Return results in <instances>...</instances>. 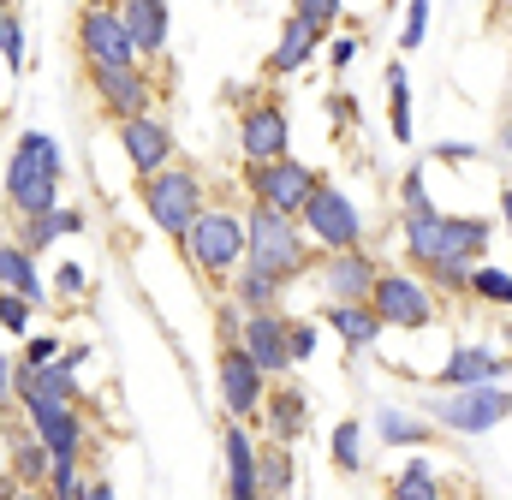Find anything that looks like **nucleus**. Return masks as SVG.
I'll return each instance as SVG.
<instances>
[{"label": "nucleus", "instance_id": "nucleus-1", "mask_svg": "<svg viewBox=\"0 0 512 500\" xmlns=\"http://www.w3.org/2000/svg\"><path fill=\"white\" fill-rule=\"evenodd\" d=\"M60 179H66V149L54 131L24 125L0 161V191L12 215H54L60 209Z\"/></svg>", "mask_w": 512, "mask_h": 500}, {"label": "nucleus", "instance_id": "nucleus-2", "mask_svg": "<svg viewBox=\"0 0 512 500\" xmlns=\"http://www.w3.org/2000/svg\"><path fill=\"white\" fill-rule=\"evenodd\" d=\"M399 239L411 268H429V262H489V239L495 227L483 215H447V209H417V215H399Z\"/></svg>", "mask_w": 512, "mask_h": 500}, {"label": "nucleus", "instance_id": "nucleus-3", "mask_svg": "<svg viewBox=\"0 0 512 500\" xmlns=\"http://www.w3.org/2000/svg\"><path fill=\"white\" fill-rule=\"evenodd\" d=\"M245 262L274 274L280 286L304 280L316 268V245L304 239L298 215H280V209H262V203H245Z\"/></svg>", "mask_w": 512, "mask_h": 500}, {"label": "nucleus", "instance_id": "nucleus-4", "mask_svg": "<svg viewBox=\"0 0 512 500\" xmlns=\"http://www.w3.org/2000/svg\"><path fill=\"white\" fill-rule=\"evenodd\" d=\"M137 197H143V215H149V227H161L167 239H185V233H191V221L209 209L203 173H191V167H179V161H167L161 173H149Z\"/></svg>", "mask_w": 512, "mask_h": 500}, {"label": "nucleus", "instance_id": "nucleus-5", "mask_svg": "<svg viewBox=\"0 0 512 500\" xmlns=\"http://www.w3.org/2000/svg\"><path fill=\"white\" fill-rule=\"evenodd\" d=\"M179 245H185V262H191L197 274L233 280V274L245 268V215H239V209H203Z\"/></svg>", "mask_w": 512, "mask_h": 500}, {"label": "nucleus", "instance_id": "nucleus-6", "mask_svg": "<svg viewBox=\"0 0 512 500\" xmlns=\"http://www.w3.org/2000/svg\"><path fill=\"white\" fill-rule=\"evenodd\" d=\"M423 417L441 423V429H453V435H489V429H501L512 417V387H501V381L447 387V393H435L423 405Z\"/></svg>", "mask_w": 512, "mask_h": 500}, {"label": "nucleus", "instance_id": "nucleus-7", "mask_svg": "<svg viewBox=\"0 0 512 500\" xmlns=\"http://www.w3.org/2000/svg\"><path fill=\"white\" fill-rule=\"evenodd\" d=\"M370 304H376V316H382L387 328H399V334H423V328L441 322V292L417 268H382Z\"/></svg>", "mask_w": 512, "mask_h": 500}, {"label": "nucleus", "instance_id": "nucleus-8", "mask_svg": "<svg viewBox=\"0 0 512 500\" xmlns=\"http://www.w3.org/2000/svg\"><path fill=\"white\" fill-rule=\"evenodd\" d=\"M239 185H245V197H251V203H262V209L304 215V203L316 197L322 173H316L310 161H298V155H280V161H245Z\"/></svg>", "mask_w": 512, "mask_h": 500}, {"label": "nucleus", "instance_id": "nucleus-9", "mask_svg": "<svg viewBox=\"0 0 512 500\" xmlns=\"http://www.w3.org/2000/svg\"><path fill=\"white\" fill-rule=\"evenodd\" d=\"M298 227H304V239L316 250H352L364 245V209L334 185V179H322L316 185V197L304 203V215H298Z\"/></svg>", "mask_w": 512, "mask_h": 500}, {"label": "nucleus", "instance_id": "nucleus-10", "mask_svg": "<svg viewBox=\"0 0 512 500\" xmlns=\"http://www.w3.org/2000/svg\"><path fill=\"white\" fill-rule=\"evenodd\" d=\"M268 375L256 370V358L233 340V346H221V358H215V393H221V411L227 417H239V423H256L262 417V399H268Z\"/></svg>", "mask_w": 512, "mask_h": 500}, {"label": "nucleus", "instance_id": "nucleus-11", "mask_svg": "<svg viewBox=\"0 0 512 500\" xmlns=\"http://www.w3.org/2000/svg\"><path fill=\"white\" fill-rule=\"evenodd\" d=\"M90 96L114 125L155 114V102H161V90H155V78L143 66H90Z\"/></svg>", "mask_w": 512, "mask_h": 500}, {"label": "nucleus", "instance_id": "nucleus-12", "mask_svg": "<svg viewBox=\"0 0 512 500\" xmlns=\"http://www.w3.org/2000/svg\"><path fill=\"white\" fill-rule=\"evenodd\" d=\"M78 54H84V66H143L120 6H102V0L78 12Z\"/></svg>", "mask_w": 512, "mask_h": 500}, {"label": "nucleus", "instance_id": "nucleus-13", "mask_svg": "<svg viewBox=\"0 0 512 500\" xmlns=\"http://www.w3.org/2000/svg\"><path fill=\"white\" fill-rule=\"evenodd\" d=\"M24 417H30V429L42 435V447H48L54 459H84V447H90V417H84L78 399H24Z\"/></svg>", "mask_w": 512, "mask_h": 500}, {"label": "nucleus", "instance_id": "nucleus-14", "mask_svg": "<svg viewBox=\"0 0 512 500\" xmlns=\"http://www.w3.org/2000/svg\"><path fill=\"white\" fill-rule=\"evenodd\" d=\"M292 155V120L280 108V96H251L239 114V161H280Z\"/></svg>", "mask_w": 512, "mask_h": 500}, {"label": "nucleus", "instance_id": "nucleus-15", "mask_svg": "<svg viewBox=\"0 0 512 500\" xmlns=\"http://www.w3.org/2000/svg\"><path fill=\"white\" fill-rule=\"evenodd\" d=\"M376 280H382V262L364 245L316 250V286H322V298H370Z\"/></svg>", "mask_w": 512, "mask_h": 500}, {"label": "nucleus", "instance_id": "nucleus-16", "mask_svg": "<svg viewBox=\"0 0 512 500\" xmlns=\"http://www.w3.org/2000/svg\"><path fill=\"white\" fill-rule=\"evenodd\" d=\"M292 316L286 310H256L245 316V334H239V346L256 358V370L268 375V381H280V375H292Z\"/></svg>", "mask_w": 512, "mask_h": 500}, {"label": "nucleus", "instance_id": "nucleus-17", "mask_svg": "<svg viewBox=\"0 0 512 500\" xmlns=\"http://www.w3.org/2000/svg\"><path fill=\"white\" fill-rule=\"evenodd\" d=\"M346 352H376V340L387 334V322L376 316L370 298H322V316H316Z\"/></svg>", "mask_w": 512, "mask_h": 500}, {"label": "nucleus", "instance_id": "nucleus-18", "mask_svg": "<svg viewBox=\"0 0 512 500\" xmlns=\"http://www.w3.org/2000/svg\"><path fill=\"white\" fill-rule=\"evenodd\" d=\"M221 471H227V500H262V477H256V423L227 417V429H221Z\"/></svg>", "mask_w": 512, "mask_h": 500}, {"label": "nucleus", "instance_id": "nucleus-19", "mask_svg": "<svg viewBox=\"0 0 512 500\" xmlns=\"http://www.w3.org/2000/svg\"><path fill=\"white\" fill-rule=\"evenodd\" d=\"M114 131H120V149H126V161H131V173H137V179H149V173H161V167L173 161V131H167L161 114L120 120Z\"/></svg>", "mask_w": 512, "mask_h": 500}, {"label": "nucleus", "instance_id": "nucleus-20", "mask_svg": "<svg viewBox=\"0 0 512 500\" xmlns=\"http://www.w3.org/2000/svg\"><path fill=\"white\" fill-rule=\"evenodd\" d=\"M512 358L507 352H495V346H483V340H459L453 352H447V364L435 370V387H477V381H507Z\"/></svg>", "mask_w": 512, "mask_h": 500}, {"label": "nucleus", "instance_id": "nucleus-21", "mask_svg": "<svg viewBox=\"0 0 512 500\" xmlns=\"http://www.w3.org/2000/svg\"><path fill=\"white\" fill-rule=\"evenodd\" d=\"M304 429H310V399H304V387H268L262 417H256V435H262V441H286V447H298Z\"/></svg>", "mask_w": 512, "mask_h": 500}, {"label": "nucleus", "instance_id": "nucleus-22", "mask_svg": "<svg viewBox=\"0 0 512 500\" xmlns=\"http://www.w3.org/2000/svg\"><path fill=\"white\" fill-rule=\"evenodd\" d=\"M0 441H6V471H12L24 489H42L48 471H54V453L42 447V435L30 429V417H24V423H6Z\"/></svg>", "mask_w": 512, "mask_h": 500}, {"label": "nucleus", "instance_id": "nucleus-23", "mask_svg": "<svg viewBox=\"0 0 512 500\" xmlns=\"http://www.w3.org/2000/svg\"><path fill=\"white\" fill-rule=\"evenodd\" d=\"M322 48H328V30H316V24H304V18H286V24H280V42H274V54H268V78L304 72Z\"/></svg>", "mask_w": 512, "mask_h": 500}, {"label": "nucleus", "instance_id": "nucleus-24", "mask_svg": "<svg viewBox=\"0 0 512 500\" xmlns=\"http://www.w3.org/2000/svg\"><path fill=\"white\" fill-rule=\"evenodd\" d=\"M0 292H18V298H30L36 310L54 298V292H48V280H42V262L18 245V239H0Z\"/></svg>", "mask_w": 512, "mask_h": 500}, {"label": "nucleus", "instance_id": "nucleus-25", "mask_svg": "<svg viewBox=\"0 0 512 500\" xmlns=\"http://www.w3.org/2000/svg\"><path fill=\"white\" fill-rule=\"evenodd\" d=\"M120 18H126V30L143 60H155L167 48V0H120Z\"/></svg>", "mask_w": 512, "mask_h": 500}, {"label": "nucleus", "instance_id": "nucleus-26", "mask_svg": "<svg viewBox=\"0 0 512 500\" xmlns=\"http://www.w3.org/2000/svg\"><path fill=\"white\" fill-rule=\"evenodd\" d=\"M256 477H262V495L286 500L298 483V447L286 441H256Z\"/></svg>", "mask_w": 512, "mask_h": 500}, {"label": "nucleus", "instance_id": "nucleus-27", "mask_svg": "<svg viewBox=\"0 0 512 500\" xmlns=\"http://www.w3.org/2000/svg\"><path fill=\"white\" fill-rule=\"evenodd\" d=\"M227 298H233L245 316H256V310H280V304H286V286H280L274 274H262V268H251V262H245V268L227 280Z\"/></svg>", "mask_w": 512, "mask_h": 500}, {"label": "nucleus", "instance_id": "nucleus-28", "mask_svg": "<svg viewBox=\"0 0 512 500\" xmlns=\"http://www.w3.org/2000/svg\"><path fill=\"white\" fill-rule=\"evenodd\" d=\"M370 429H376L382 447H429V441H435V423H429V417H411V411H399V405H382Z\"/></svg>", "mask_w": 512, "mask_h": 500}, {"label": "nucleus", "instance_id": "nucleus-29", "mask_svg": "<svg viewBox=\"0 0 512 500\" xmlns=\"http://www.w3.org/2000/svg\"><path fill=\"white\" fill-rule=\"evenodd\" d=\"M364 441H370V429H364L358 417H340V423L328 429V459H334V471L358 477V471H364Z\"/></svg>", "mask_w": 512, "mask_h": 500}, {"label": "nucleus", "instance_id": "nucleus-30", "mask_svg": "<svg viewBox=\"0 0 512 500\" xmlns=\"http://www.w3.org/2000/svg\"><path fill=\"white\" fill-rule=\"evenodd\" d=\"M387 500H447V489L429 459H411L399 477H387Z\"/></svg>", "mask_w": 512, "mask_h": 500}, {"label": "nucleus", "instance_id": "nucleus-31", "mask_svg": "<svg viewBox=\"0 0 512 500\" xmlns=\"http://www.w3.org/2000/svg\"><path fill=\"white\" fill-rule=\"evenodd\" d=\"M387 131H393V143H411V78L399 60L387 66Z\"/></svg>", "mask_w": 512, "mask_h": 500}, {"label": "nucleus", "instance_id": "nucleus-32", "mask_svg": "<svg viewBox=\"0 0 512 500\" xmlns=\"http://www.w3.org/2000/svg\"><path fill=\"white\" fill-rule=\"evenodd\" d=\"M471 304H489V310H512V268L477 262V268H471Z\"/></svg>", "mask_w": 512, "mask_h": 500}, {"label": "nucleus", "instance_id": "nucleus-33", "mask_svg": "<svg viewBox=\"0 0 512 500\" xmlns=\"http://www.w3.org/2000/svg\"><path fill=\"white\" fill-rule=\"evenodd\" d=\"M84 489H90V477H84V459H54V471H48L42 495H48V500H84Z\"/></svg>", "mask_w": 512, "mask_h": 500}, {"label": "nucleus", "instance_id": "nucleus-34", "mask_svg": "<svg viewBox=\"0 0 512 500\" xmlns=\"http://www.w3.org/2000/svg\"><path fill=\"white\" fill-rule=\"evenodd\" d=\"M441 298H471V262H429V268H417Z\"/></svg>", "mask_w": 512, "mask_h": 500}, {"label": "nucleus", "instance_id": "nucleus-35", "mask_svg": "<svg viewBox=\"0 0 512 500\" xmlns=\"http://www.w3.org/2000/svg\"><path fill=\"white\" fill-rule=\"evenodd\" d=\"M12 239L30 250V256H42V250L60 239V227H54V215H12Z\"/></svg>", "mask_w": 512, "mask_h": 500}, {"label": "nucleus", "instance_id": "nucleus-36", "mask_svg": "<svg viewBox=\"0 0 512 500\" xmlns=\"http://www.w3.org/2000/svg\"><path fill=\"white\" fill-rule=\"evenodd\" d=\"M417 209H435V197H429V167H423V161H411L405 179H399V215H417Z\"/></svg>", "mask_w": 512, "mask_h": 500}, {"label": "nucleus", "instance_id": "nucleus-37", "mask_svg": "<svg viewBox=\"0 0 512 500\" xmlns=\"http://www.w3.org/2000/svg\"><path fill=\"white\" fill-rule=\"evenodd\" d=\"M0 60H6V72H12V78H18V72H24V60H30V54H24V24H18V12H12V6L0 12Z\"/></svg>", "mask_w": 512, "mask_h": 500}, {"label": "nucleus", "instance_id": "nucleus-38", "mask_svg": "<svg viewBox=\"0 0 512 500\" xmlns=\"http://www.w3.org/2000/svg\"><path fill=\"white\" fill-rule=\"evenodd\" d=\"M429 12H435V0H405V24H399V48H405V54L423 48V36H429Z\"/></svg>", "mask_w": 512, "mask_h": 500}, {"label": "nucleus", "instance_id": "nucleus-39", "mask_svg": "<svg viewBox=\"0 0 512 500\" xmlns=\"http://www.w3.org/2000/svg\"><path fill=\"white\" fill-rule=\"evenodd\" d=\"M30 322H36V304H30V298H18V292H0V334L24 340V334H30Z\"/></svg>", "mask_w": 512, "mask_h": 500}, {"label": "nucleus", "instance_id": "nucleus-40", "mask_svg": "<svg viewBox=\"0 0 512 500\" xmlns=\"http://www.w3.org/2000/svg\"><path fill=\"white\" fill-rule=\"evenodd\" d=\"M286 334H292V370H298V364H310V358H316V346H322V334H328V328H322V322H310V316H292V328H286Z\"/></svg>", "mask_w": 512, "mask_h": 500}, {"label": "nucleus", "instance_id": "nucleus-41", "mask_svg": "<svg viewBox=\"0 0 512 500\" xmlns=\"http://www.w3.org/2000/svg\"><path fill=\"white\" fill-rule=\"evenodd\" d=\"M60 352H66V340H60V334L48 328V334H24V352H18V358L42 370V364H60Z\"/></svg>", "mask_w": 512, "mask_h": 500}, {"label": "nucleus", "instance_id": "nucleus-42", "mask_svg": "<svg viewBox=\"0 0 512 500\" xmlns=\"http://www.w3.org/2000/svg\"><path fill=\"white\" fill-rule=\"evenodd\" d=\"M340 12H346V0H292V18H304V24H316V30H334Z\"/></svg>", "mask_w": 512, "mask_h": 500}, {"label": "nucleus", "instance_id": "nucleus-43", "mask_svg": "<svg viewBox=\"0 0 512 500\" xmlns=\"http://www.w3.org/2000/svg\"><path fill=\"white\" fill-rule=\"evenodd\" d=\"M84 292H90L84 262H54V298H84Z\"/></svg>", "mask_w": 512, "mask_h": 500}, {"label": "nucleus", "instance_id": "nucleus-44", "mask_svg": "<svg viewBox=\"0 0 512 500\" xmlns=\"http://www.w3.org/2000/svg\"><path fill=\"white\" fill-rule=\"evenodd\" d=\"M215 334H221V346H233V340H239V334H245V310H239V304H233V298H227V304H221V310H215Z\"/></svg>", "mask_w": 512, "mask_h": 500}, {"label": "nucleus", "instance_id": "nucleus-45", "mask_svg": "<svg viewBox=\"0 0 512 500\" xmlns=\"http://www.w3.org/2000/svg\"><path fill=\"white\" fill-rule=\"evenodd\" d=\"M322 54H328V66H334V72H346V66H352V60H358L364 48H358V36H334V42H328Z\"/></svg>", "mask_w": 512, "mask_h": 500}, {"label": "nucleus", "instance_id": "nucleus-46", "mask_svg": "<svg viewBox=\"0 0 512 500\" xmlns=\"http://www.w3.org/2000/svg\"><path fill=\"white\" fill-rule=\"evenodd\" d=\"M54 227H60V239H78V233H84L90 221H84V209H72V203H60V209H54Z\"/></svg>", "mask_w": 512, "mask_h": 500}, {"label": "nucleus", "instance_id": "nucleus-47", "mask_svg": "<svg viewBox=\"0 0 512 500\" xmlns=\"http://www.w3.org/2000/svg\"><path fill=\"white\" fill-rule=\"evenodd\" d=\"M12 364H18V358H6V352H0V411L12 405Z\"/></svg>", "mask_w": 512, "mask_h": 500}, {"label": "nucleus", "instance_id": "nucleus-48", "mask_svg": "<svg viewBox=\"0 0 512 500\" xmlns=\"http://www.w3.org/2000/svg\"><path fill=\"white\" fill-rule=\"evenodd\" d=\"M435 155H441V161H471V155H477V149H471V143H441V149H435Z\"/></svg>", "mask_w": 512, "mask_h": 500}, {"label": "nucleus", "instance_id": "nucleus-49", "mask_svg": "<svg viewBox=\"0 0 512 500\" xmlns=\"http://www.w3.org/2000/svg\"><path fill=\"white\" fill-rule=\"evenodd\" d=\"M84 500H120V495H114V483H108V477H90V489H84Z\"/></svg>", "mask_w": 512, "mask_h": 500}, {"label": "nucleus", "instance_id": "nucleus-50", "mask_svg": "<svg viewBox=\"0 0 512 500\" xmlns=\"http://www.w3.org/2000/svg\"><path fill=\"white\" fill-rule=\"evenodd\" d=\"M60 364H72V370H84V364H90V346H66V352H60Z\"/></svg>", "mask_w": 512, "mask_h": 500}, {"label": "nucleus", "instance_id": "nucleus-51", "mask_svg": "<svg viewBox=\"0 0 512 500\" xmlns=\"http://www.w3.org/2000/svg\"><path fill=\"white\" fill-rule=\"evenodd\" d=\"M501 221H507V233H512V185L501 191Z\"/></svg>", "mask_w": 512, "mask_h": 500}, {"label": "nucleus", "instance_id": "nucleus-52", "mask_svg": "<svg viewBox=\"0 0 512 500\" xmlns=\"http://www.w3.org/2000/svg\"><path fill=\"white\" fill-rule=\"evenodd\" d=\"M501 155H507V161H512V120L501 125Z\"/></svg>", "mask_w": 512, "mask_h": 500}, {"label": "nucleus", "instance_id": "nucleus-53", "mask_svg": "<svg viewBox=\"0 0 512 500\" xmlns=\"http://www.w3.org/2000/svg\"><path fill=\"white\" fill-rule=\"evenodd\" d=\"M12 500H48V495H42V489H18Z\"/></svg>", "mask_w": 512, "mask_h": 500}, {"label": "nucleus", "instance_id": "nucleus-54", "mask_svg": "<svg viewBox=\"0 0 512 500\" xmlns=\"http://www.w3.org/2000/svg\"><path fill=\"white\" fill-rule=\"evenodd\" d=\"M0 12H6V0H0Z\"/></svg>", "mask_w": 512, "mask_h": 500}, {"label": "nucleus", "instance_id": "nucleus-55", "mask_svg": "<svg viewBox=\"0 0 512 500\" xmlns=\"http://www.w3.org/2000/svg\"><path fill=\"white\" fill-rule=\"evenodd\" d=\"M507 340H512V328H507Z\"/></svg>", "mask_w": 512, "mask_h": 500}, {"label": "nucleus", "instance_id": "nucleus-56", "mask_svg": "<svg viewBox=\"0 0 512 500\" xmlns=\"http://www.w3.org/2000/svg\"><path fill=\"white\" fill-rule=\"evenodd\" d=\"M262 500H274V495H262Z\"/></svg>", "mask_w": 512, "mask_h": 500}]
</instances>
